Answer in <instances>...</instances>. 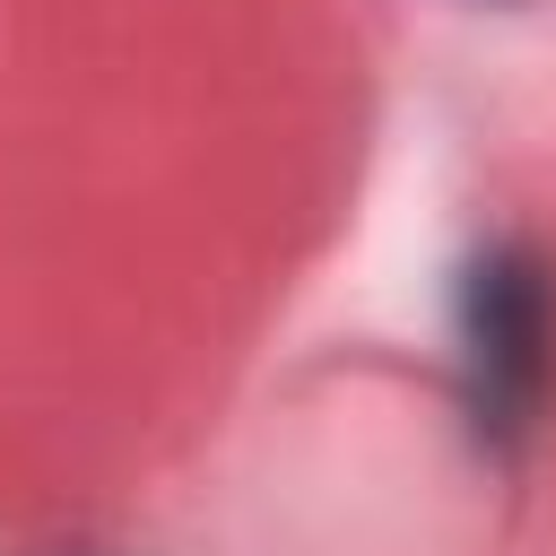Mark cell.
<instances>
[{
  "label": "cell",
  "instance_id": "6da1fadb",
  "mask_svg": "<svg viewBox=\"0 0 556 556\" xmlns=\"http://www.w3.org/2000/svg\"><path fill=\"white\" fill-rule=\"evenodd\" d=\"M452 330H460L469 417L495 452H513L556 400V269H547V252L521 235L478 243L460 269Z\"/></svg>",
  "mask_w": 556,
  "mask_h": 556
},
{
  "label": "cell",
  "instance_id": "7a4b0ae2",
  "mask_svg": "<svg viewBox=\"0 0 556 556\" xmlns=\"http://www.w3.org/2000/svg\"><path fill=\"white\" fill-rule=\"evenodd\" d=\"M486 9H513V0H486Z\"/></svg>",
  "mask_w": 556,
  "mask_h": 556
}]
</instances>
